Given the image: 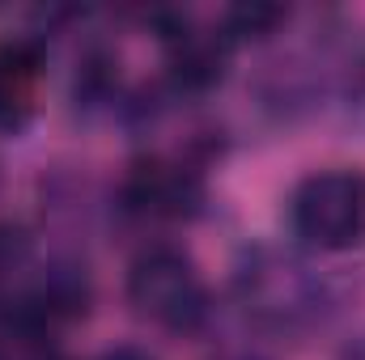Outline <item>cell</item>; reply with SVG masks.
<instances>
[{"instance_id":"1","label":"cell","mask_w":365,"mask_h":360,"mask_svg":"<svg viewBox=\"0 0 365 360\" xmlns=\"http://www.w3.org/2000/svg\"><path fill=\"white\" fill-rule=\"evenodd\" d=\"M128 301L136 305L140 318H149L166 331H195L208 318L204 275L182 250H170V246H153L132 263Z\"/></svg>"},{"instance_id":"2","label":"cell","mask_w":365,"mask_h":360,"mask_svg":"<svg viewBox=\"0 0 365 360\" xmlns=\"http://www.w3.org/2000/svg\"><path fill=\"white\" fill-rule=\"evenodd\" d=\"M293 229L319 250H349L365 242V174L319 170L293 191Z\"/></svg>"},{"instance_id":"3","label":"cell","mask_w":365,"mask_h":360,"mask_svg":"<svg viewBox=\"0 0 365 360\" xmlns=\"http://www.w3.org/2000/svg\"><path fill=\"white\" fill-rule=\"evenodd\" d=\"M38 77H43V55L34 43L26 38L0 43V127H21L30 119Z\"/></svg>"},{"instance_id":"4","label":"cell","mask_w":365,"mask_h":360,"mask_svg":"<svg viewBox=\"0 0 365 360\" xmlns=\"http://www.w3.org/2000/svg\"><path fill=\"white\" fill-rule=\"evenodd\" d=\"M128 195H132V203H136L140 212H153V216H182V212L195 208L200 186L187 179L182 170H175V166L149 162V166L136 170Z\"/></svg>"},{"instance_id":"5","label":"cell","mask_w":365,"mask_h":360,"mask_svg":"<svg viewBox=\"0 0 365 360\" xmlns=\"http://www.w3.org/2000/svg\"><path fill=\"white\" fill-rule=\"evenodd\" d=\"M272 21H280V9H238V13H234V26H238V34L264 30V26H272Z\"/></svg>"},{"instance_id":"6","label":"cell","mask_w":365,"mask_h":360,"mask_svg":"<svg viewBox=\"0 0 365 360\" xmlns=\"http://www.w3.org/2000/svg\"><path fill=\"white\" fill-rule=\"evenodd\" d=\"M98 360H149L140 348H110V352H102Z\"/></svg>"},{"instance_id":"7","label":"cell","mask_w":365,"mask_h":360,"mask_svg":"<svg viewBox=\"0 0 365 360\" xmlns=\"http://www.w3.org/2000/svg\"><path fill=\"white\" fill-rule=\"evenodd\" d=\"M340 360H365V339H357V344H353V348H349Z\"/></svg>"}]
</instances>
